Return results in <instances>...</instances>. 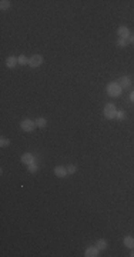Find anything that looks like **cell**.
<instances>
[{"label":"cell","mask_w":134,"mask_h":257,"mask_svg":"<svg viewBox=\"0 0 134 257\" xmlns=\"http://www.w3.org/2000/svg\"><path fill=\"white\" fill-rule=\"evenodd\" d=\"M124 244H126L127 247H130V249H134V239L131 237V236L124 237Z\"/></svg>","instance_id":"cell-11"},{"label":"cell","mask_w":134,"mask_h":257,"mask_svg":"<svg viewBox=\"0 0 134 257\" xmlns=\"http://www.w3.org/2000/svg\"><path fill=\"white\" fill-rule=\"evenodd\" d=\"M21 163H24V164H27V166L32 164V163H34V156L30 153L23 154V156H21Z\"/></svg>","instance_id":"cell-5"},{"label":"cell","mask_w":134,"mask_h":257,"mask_svg":"<svg viewBox=\"0 0 134 257\" xmlns=\"http://www.w3.org/2000/svg\"><path fill=\"white\" fill-rule=\"evenodd\" d=\"M29 171H30V173H36V171H37V166H36L34 163L29 164Z\"/></svg>","instance_id":"cell-20"},{"label":"cell","mask_w":134,"mask_h":257,"mask_svg":"<svg viewBox=\"0 0 134 257\" xmlns=\"http://www.w3.org/2000/svg\"><path fill=\"white\" fill-rule=\"evenodd\" d=\"M116 117H117L118 120H124V119H126V113H124V112H117Z\"/></svg>","instance_id":"cell-18"},{"label":"cell","mask_w":134,"mask_h":257,"mask_svg":"<svg viewBox=\"0 0 134 257\" xmlns=\"http://www.w3.org/2000/svg\"><path fill=\"white\" fill-rule=\"evenodd\" d=\"M117 44L120 46V47H126V46H127V40H126V39H121V37H120V39L117 40Z\"/></svg>","instance_id":"cell-17"},{"label":"cell","mask_w":134,"mask_h":257,"mask_svg":"<svg viewBox=\"0 0 134 257\" xmlns=\"http://www.w3.org/2000/svg\"><path fill=\"white\" fill-rule=\"evenodd\" d=\"M34 126H36V123L32 121L30 119H26V120H23V121L20 123V127H21L24 132H32V130L34 129Z\"/></svg>","instance_id":"cell-4"},{"label":"cell","mask_w":134,"mask_h":257,"mask_svg":"<svg viewBox=\"0 0 134 257\" xmlns=\"http://www.w3.org/2000/svg\"><path fill=\"white\" fill-rule=\"evenodd\" d=\"M96 247H97V249H99V250H104V249H106V247H107V244H106V240H99V241H97V244H96Z\"/></svg>","instance_id":"cell-12"},{"label":"cell","mask_w":134,"mask_h":257,"mask_svg":"<svg viewBox=\"0 0 134 257\" xmlns=\"http://www.w3.org/2000/svg\"><path fill=\"white\" fill-rule=\"evenodd\" d=\"M130 100H131V102H134V91L130 94Z\"/></svg>","instance_id":"cell-21"},{"label":"cell","mask_w":134,"mask_h":257,"mask_svg":"<svg viewBox=\"0 0 134 257\" xmlns=\"http://www.w3.org/2000/svg\"><path fill=\"white\" fill-rule=\"evenodd\" d=\"M67 174H73V173H76L77 171V167L76 166H73V164H70V166H67Z\"/></svg>","instance_id":"cell-15"},{"label":"cell","mask_w":134,"mask_h":257,"mask_svg":"<svg viewBox=\"0 0 134 257\" xmlns=\"http://www.w3.org/2000/svg\"><path fill=\"white\" fill-rule=\"evenodd\" d=\"M84 256H86V257H96V256H99V249H97V247H88V249L86 250Z\"/></svg>","instance_id":"cell-7"},{"label":"cell","mask_w":134,"mask_h":257,"mask_svg":"<svg viewBox=\"0 0 134 257\" xmlns=\"http://www.w3.org/2000/svg\"><path fill=\"white\" fill-rule=\"evenodd\" d=\"M36 124H37L39 127H44V126H46V120L43 119V117H39V119L36 120Z\"/></svg>","instance_id":"cell-16"},{"label":"cell","mask_w":134,"mask_h":257,"mask_svg":"<svg viewBox=\"0 0 134 257\" xmlns=\"http://www.w3.org/2000/svg\"><path fill=\"white\" fill-rule=\"evenodd\" d=\"M128 42H130V43H134V36H131V37L128 39Z\"/></svg>","instance_id":"cell-22"},{"label":"cell","mask_w":134,"mask_h":257,"mask_svg":"<svg viewBox=\"0 0 134 257\" xmlns=\"http://www.w3.org/2000/svg\"><path fill=\"white\" fill-rule=\"evenodd\" d=\"M116 114H117L116 106H114L113 103L106 104V107H104V116H106L107 119H114V117H116Z\"/></svg>","instance_id":"cell-1"},{"label":"cell","mask_w":134,"mask_h":257,"mask_svg":"<svg viewBox=\"0 0 134 257\" xmlns=\"http://www.w3.org/2000/svg\"><path fill=\"white\" fill-rule=\"evenodd\" d=\"M10 7V1H7V0H1L0 1V9L1 10H7Z\"/></svg>","instance_id":"cell-13"},{"label":"cell","mask_w":134,"mask_h":257,"mask_svg":"<svg viewBox=\"0 0 134 257\" xmlns=\"http://www.w3.org/2000/svg\"><path fill=\"white\" fill-rule=\"evenodd\" d=\"M19 63H20V64H27L29 60H27L24 56H20V57H19Z\"/></svg>","instance_id":"cell-19"},{"label":"cell","mask_w":134,"mask_h":257,"mask_svg":"<svg viewBox=\"0 0 134 257\" xmlns=\"http://www.w3.org/2000/svg\"><path fill=\"white\" fill-rule=\"evenodd\" d=\"M107 91H108V94H110V96L116 97V96H118V94H120L121 87H120L117 83H111V85H108V87H107Z\"/></svg>","instance_id":"cell-2"},{"label":"cell","mask_w":134,"mask_h":257,"mask_svg":"<svg viewBox=\"0 0 134 257\" xmlns=\"http://www.w3.org/2000/svg\"><path fill=\"white\" fill-rule=\"evenodd\" d=\"M10 144V140L9 139H6V137H1L0 139V146L1 147H6V146H9Z\"/></svg>","instance_id":"cell-14"},{"label":"cell","mask_w":134,"mask_h":257,"mask_svg":"<svg viewBox=\"0 0 134 257\" xmlns=\"http://www.w3.org/2000/svg\"><path fill=\"white\" fill-rule=\"evenodd\" d=\"M29 64H30L32 67H39V66H41V64H43V57H41L40 54H34V56H32V59L29 60Z\"/></svg>","instance_id":"cell-3"},{"label":"cell","mask_w":134,"mask_h":257,"mask_svg":"<svg viewBox=\"0 0 134 257\" xmlns=\"http://www.w3.org/2000/svg\"><path fill=\"white\" fill-rule=\"evenodd\" d=\"M130 256H131V257H134V250H133V251H131V253H130Z\"/></svg>","instance_id":"cell-23"},{"label":"cell","mask_w":134,"mask_h":257,"mask_svg":"<svg viewBox=\"0 0 134 257\" xmlns=\"http://www.w3.org/2000/svg\"><path fill=\"white\" fill-rule=\"evenodd\" d=\"M117 85L120 86V87H123V89H127V87L130 86V79L126 77V76H124V77H120L117 80Z\"/></svg>","instance_id":"cell-8"},{"label":"cell","mask_w":134,"mask_h":257,"mask_svg":"<svg viewBox=\"0 0 134 257\" xmlns=\"http://www.w3.org/2000/svg\"><path fill=\"white\" fill-rule=\"evenodd\" d=\"M17 63H19V59L13 57V56L7 57V60H6V64H7V67H10V69H13V67H15V66L17 64Z\"/></svg>","instance_id":"cell-10"},{"label":"cell","mask_w":134,"mask_h":257,"mask_svg":"<svg viewBox=\"0 0 134 257\" xmlns=\"http://www.w3.org/2000/svg\"><path fill=\"white\" fill-rule=\"evenodd\" d=\"M54 174H56L57 177H64V176H68V174H67V169H66V167H63V166H57V167L54 169Z\"/></svg>","instance_id":"cell-6"},{"label":"cell","mask_w":134,"mask_h":257,"mask_svg":"<svg viewBox=\"0 0 134 257\" xmlns=\"http://www.w3.org/2000/svg\"><path fill=\"white\" fill-rule=\"evenodd\" d=\"M118 36H120L121 39H127V37L130 36V32H128V29H127L126 26H121V27H118Z\"/></svg>","instance_id":"cell-9"}]
</instances>
